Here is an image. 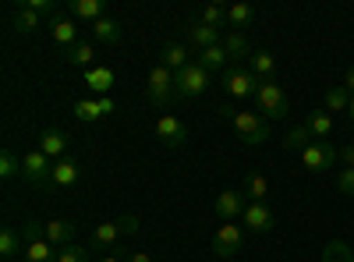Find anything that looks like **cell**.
Instances as JSON below:
<instances>
[{"instance_id":"9a60e30c","label":"cell","mask_w":354,"mask_h":262,"mask_svg":"<svg viewBox=\"0 0 354 262\" xmlns=\"http://www.w3.org/2000/svg\"><path fill=\"white\" fill-rule=\"evenodd\" d=\"M50 36H53L57 46H61V53H64L68 46H75V43H78V25H75V18L53 15V18H50Z\"/></svg>"},{"instance_id":"4dcf8cb0","label":"cell","mask_w":354,"mask_h":262,"mask_svg":"<svg viewBox=\"0 0 354 262\" xmlns=\"http://www.w3.org/2000/svg\"><path fill=\"white\" fill-rule=\"evenodd\" d=\"M283 145L290 153H305L308 145H312V131L305 128V124H294L290 131H287V138H283Z\"/></svg>"},{"instance_id":"f546056e","label":"cell","mask_w":354,"mask_h":262,"mask_svg":"<svg viewBox=\"0 0 354 262\" xmlns=\"http://www.w3.org/2000/svg\"><path fill=\"white\" fill-rule=\"evenodd\" d=\"M252 21H255V8L252 4H230L227 8V25L234 28V32H245Z\"/></svg>"},{"instance_id":"4fadbf2b","label":"cell","mask_w":354,"mask_h":262,"mask_svg":"<svg viewBox=\"0 0 354 262\" xmlns=\"http://www.w3.org/2000/svg\"><path fill=\"white\" fill-rule=\"evenodd\" d=\"M117 238H121V223H100V227H93V234H88V252H100V255H110V252H117L113 245H117Z\"/></svg>"},{"instance_id":"d6986e66","label":"cell","mask_w":354,"mask_h":262,"mask_svg":"<svg viewBox=\"0 0 354 262\" xmlns=\"http://www.w3.org/2000/svg\"><path fill=\"white\" fill-rule=\"evenodd\" d=\"M192 61H195V57H192V50H188L185 43H167V46H163V53H160V64H163V68H170L174 75L181 71V68H188Z\"/></svg>"},{"instance_id":"bcb514c9","label":"cell","mask_w":354,"mask_h":262,"mask_svg":"<svg viewBox=\"0 0 354 262\" xmlns=\"http://www.w3.org/2000/svg\"><path fill=\"white\" fill-rule=\"evenodd\" d=\"M347 118L354 121V96H351V106H347Z\"/></svg>"},{"instance_id":"4316f807","label":"cell","mask_w":354,"mask_h":262,"mask_svg":"<svg viewBox=\"0 0 354 262\" xmlns=\"http://www.w3.org/2000/svg\"><path fill=\"white\" fill-rule=\"evenodd\" d=\"M88 28H93V39L96 43H106V46H117V43H121V25H117L113 18H100V21H93V25H88Z\"/></svg>"},{"instance_id":"52a82bcc","label":"cell","mask_w":354,"mask_h":262,"mask_svg":"<svg viewBox=\"0 0 354 262\" xmlns=\"http://www.w3.org/2000/svg\"><path fill=\"white\" fill-rule=\"evenodd\" d=\"M21 178H25L28 185H36V188L53 185V160H50L46 153H39V149H28V153L21 156Z\"/></svg>"},{"instance_id":"e575fe53","label":"cell","mask_w":354,"mask_h":262,"mask_svg":"<svg viewBox=\"0 0 354 262\" xmlns=\"http://www.w3.org/2000/svg\"><path fill=\"white\" fill-rule=\"evenodd\" d=\"M351 106V93L344 89V85H333V89L326 93V113H344Z\"/></svg>"},{"instance_id":"f6af8a7d","label":"cell","mask_w":354,"mask_h":262,"mask_svg":"<svg viewBox=\"0 0 354 262\" xmlns=\"http://www.w3.org/2000/svg\"><path fill=\"white\" fill-rule=\"evenodd\" d=\"M100 262H124V252H121V248H117V252H110V255H103Z\"/></svg>"},{"instance_id":"ee69618b","label":"cell","mask_w":354,"mask_h":262,"mask_svg":"<svg viewBox=\"0 0 354 262\" xmlns=\"http://www.w3.org/2000/svg\"><path fill=\"white\" fill-rule=\"evenodd\" d=\"M344 89L354 96V64H351V68H347V75H344Z\"/></svg>"},{"instance_id":"cb8c5ba5","label":"cell","mask_w":354,"mask_h":262,"mask_svg":"<svg viewBox=\"0 0 354 262\" xmlns=\"http://www.w3.org/2000/svg\"><path fill=\"white\" fill-rule=\"evenodd\" d=\"M68 11H71V18L88 21V25L100 21V18H106V15H103V11H106V8H103V0H71Z\"/></svg>"},{"instance_id":"5bb4252c","label":"cell","mask_w":354,"mask_h":262,"mask_svg":"<svg viewBox=\"0 0 354 262\" xmlns=\"http://www.w3.org/2000/svg\"><path fill=\"white\" fill-rule=\"evenodd\" d=\"M245 206H248L245 191H223V195L213 202V209H216V216H220L223 223H234L238 216H245Z\"/></svg>"},{"instance_id":"3957f363","label":"cell","mask_w":354,"mask_h":262,"mask_svg":"<svg viewBox=\"0 0 354 262\" xmlns=\"http://www.w3.org/2000/svg\"><path fill=\"white\" fill-rule=\"evenodd\" d=\"M209 85H213V75L205 71L202 64H188L174 75V89H177V100H195L202 93H209Z\"/></svg>"},{"instance_id":"2e32d148","label":"cell","mask_w":354,"mask_h":262,"mask_svg":"<svg viewBox=\"0 0 354 262\" xmlns=\"http://www.w3.org/2000/svg\"><path fill=\"white\" fill-rule=\"evenodd\" d=\"M43 21H50V18H43L39 11L25 8V4H18V8L11 11V25H15V32H21V36H32V32H39Z\"/></svg>"},{"instance_id":"8fae6325","label":"cell","mask_w":354,"mask_h":262,"mask_svg":"<svg viewBox=\"0 0 354 262\" xmlns=\"http://www.w3.org/2000/svg\"><path fill=\"white\" fill-rule=\"evenodd\" d=\"M156 135H160V142L167 145V149H181V145L188 142V124L181 118H174V113H163V118L156 121Z\"/></svg>"},{"instance_id":"7c38bea8","label":"cell","mask_w":354,"mask_h":262,"mask_svg":"<svg viewBox=\"0 0 354 262\" xmlns=\"http://www.w3.org/2000/svg\"><path fill=\"white\" fill-rule=\"evenodd\" d=\"M241 241H245L241 227H238V223H223L216 234H213V252H216L220 259H234V255L241 252Z\"/></svg>"},{"instance_id":"484cf974","label":"cell","mask_w":354,"mask_h":262,"mask_svg":"<svg viewBox=\"0 0 354 262\" xmlns=\"http://www.w3.org/2000/svg\"><path fill=\"white\" fill-rule=\"evenodd\" d=\"M223 50L230 53V61H245L248 64V57L255 53L248 46V36L245 32H234V28H227V36H223Z\"/></svg>"},{"instance_id":"7402d4cb","label":"cell","mask_w":354,"mask_h":262,"mask_svg":"<svg viewBox=\"0 0 354 262\" xmlns=\"http://www.w3.org/2000/svg\"><path fill=\"white\" fill-rule=\"evenodd\" d=\"M93 61H96V50H93V43H85V39H78L75 46L64 50V64H71V68L88 71V68H96Z\"/></svg>"},{"instance_id":"8992f818","label":"cell","mask_w":354,"mask_h":262,"mask_svg":"<svg viewBox=\"0 0 354 262\" xmlns=\"http://www.w3.org/2000/svg\"><path fill=\"white\" fill-rule=\"evenodd\" d=\"M174 96H177V89H174V71L163 68V64H156V68L149 71V82H145V100L163 110V106H170Z\"/></svg>"},{"instance_id":"1f68e13d","label":"cell","mask_w":354,"mask_h":262,"mask_svg":"<svg viewBox=\"0 0 354 262\" xmlns=\"http://www.w3.org/2000/svg\"><path fill=\"white\" fill-rule=\"evenodd\" d=\"M21 252H25V248H21V234H18V230H15V227L0 230V255L15 259V255H21Z\"/></svg>"},{"instance_id":"d6a6232c","label":"cell","mask_w":354,"mask_h":262,"mask_svg":"<svg viewBox=\"0 0 354 262\" xmlns=\"http://www.w3.org/2000/svg\"><path fill=\"white\" fill-rule=\"evenodd\" d=\"M322 262H354V252H351V245H347V241L333 238L326 248H322Z\"/></svg>"},{"instance_id":"30bf717a","label":"cell","mask_w":354,"mask_h":262,"mask_svg":"<svg viewBox=\"0 0 354 262\" xmlns=\"http://www.w3.org/2000/svg\"><path fill=\"white\" fill-rule=\"evenodd\" d=\"M241 220H245V227L252 230V234H270V230L277 227V213L270 209V202H248Z\"/></svg>"},{"instance_id":"ac0fdd59","label":"cell","mask_w":354,"mask_h":262,"mask_svg":"<svg viewBox=\"0 0 354 262\" xmlns=\"http://www.w3.org/2000/svg\"><path fill=\"white\" fill-rule=\"evenodd\" d=\"M75 234H78V223H75V220H50V223H46V241H50L53 248L75 245Z\"/></svg>"},{"instance_id":"8d00e7d4","label":"cell","mask_w":354,"mask_h":262,"mask_svg":"<svg viewBox=\"0 0 354 262\" xmlns=\"http://www.w3.org/2000/svg\"><path fill=\"white\" fill-rule=\"evenodd\" d=\"M75 118L82 121V124H96L103 113H100V106H96V100H78L75 103Z\"/></svg>"},{"instance_id":"ab89813d","label":"cell","mask_w":354,"mask_h":262,"mask_svg":"<svg viewBox=\"0 0 354 262\" xmlns=\"http://www.w3.org/2000/svg\"><path fill=\"white\" fill-rule=\"evenodd\" d=\"M117 223H121V234H131V238L138 234V216H135V213H124Z\"/></svg>"},{"instance_id":"d4e9b609","label":"cell","mask_w":354,"mask_h":262,"mask_svg":"<svg viewBox=\"0 0 354 262\" xmlns=\"http://www.w3.org/2000/svg\"><path fill=\"white\" fill-rule=\"evenodd\" d=\"M39 153H46L50 160H64V153H68V135H64V131H57V128L43 131V138H39Z\"/></svg>"},{"instance_id":"603a6c76","label":"cell","mask_w":354,"mask_h":262,"mask_svg":"<svg viewBox=\"0 0 354 262\" xmlns=\"http://www.w3.org/2000/svg\"><path fill=\"white\" fill-rule=\"evenodd\" d=\"M113 82H117V75L110 71V68H88L85 71V85H88V89H93L96 96H110V89H113Z\"/></svg>"},{"instance_id":"7a4b0ae2","label":"cell","mask_w":354,"mask_h":262,"mask_svg":"<svg viewBox=\"0 0 354 262\" xmlns=\"http://www.w3.org/2000/svg\"><path fill=\"white\" fill-rule=\"evenodd\" d=\"M21 238H25V252L21 262H57V248L46 241V227L36 220L21 223Z\"/></svg>"},{"instance_id":"83f0119b","label":"cell","mask_w":354,"mask_h":262,"mask_svg":"<svg viewBox=\"0 0 354 262\" xmlns=\"http://www.w3.org/2000/svg\"><path fill=\"white\" fill-rule=\"evenodd\" d=\"M305 128L312 131V138H319V142H326L330 135H333V118L326 110H312L308 118H305Z\"/></svg>"},{"instance_id":"f35d334b","label":"cell","mask_w":354,"mask_h":262,"mask_svg":"<svg viewBox=\"0 0 354 262\" xmlns=\"http://www.w3.org/2000/svg\"><path fill=\"white\" fill-rule=\"evenodd\" d=\"M337 188H340V195L354 198V167H344V170L337 174Z\"/></svg>"},{"instance_id":"ba28073f","label":"cell","mask_w":354,"mask_h":262,"mask_svg":"<svg viewBox=\"0 0 354 262\" xmlns=\"http://www.w3.org/2000/svg\"><path fill=\"white\" fill-rule=\"evenodd\" d=\"M301 160H305V167L312 174H326V170H333L340 163V149L333 142H312L308 149L301 153Z\"/></svg>"},{"instance_id":"836d02e7","label":"cell","mask_w":354,"mask_h":262,"mask_svg":"<svg viewBox=\"0 0 354 262\" xmlns=\"http://www.w3.org/2000/svg\"><path fill=\"white\" fill-rule=\"evenodd\" d=\"M198 21H205V25H213V28H220V32H227V8H220V4H205L202 11H198Z\"/></svg>"},{"instance_id":"e0dca14e","label":"cell","mask_w":354,"mask_h":262,"mask_svg":"<svg viewBox=\"0 0 354 262\" xmlns=\"http://www.w3.org/2000/svg\"><path fill=\"white\" fill-rule=\"evenodd\" d=\"M78 178H82V167H78V160L75 156H64V160H57L53 163V188H75L78 185Z\"/></svg>"},{"instance_id":"d590c367","label":"cell","mask_w":354,"mask_h":262,"mask_svg":"<svg viewBox=\"0 0 354 262\" xmlns=\"http://www.w3.org/2000/svg\"><path fill=\"white\" fill-rule=\"evenodd\" d=\"M18 174H21V156L15 149H4L0 153V178L11 181V178H18Z\"/></svg>"},{"instance_id":"f1b7e54d","label":"cell","mask_w":354,"mask_h":262,"mask_svg":"<svg viewBox=\"0 0 354 262\" xmlns=\"http://www.w3.org/2000/svg\"><path fill=\"white\" fill-rule=\"evenodd\" d=\"M241 191H245V198H252V202H266V198H270V181H266L259 170H248Z\"/></svg>"},{"instance_id":"b9f144b4","label":"cell","mask_w":354,"mask_h":262,"mask_svg":"<svg viewBox=\"0 0 354 262\" xmlns=\"http://www.w3.org/2000/svg\"><path fill=\"white\" fill-rule=\"evenodd\" d=\"M340 163H344V167H354V142L340 149Z\"/></svg>"},{"instance_id":"5b68a950","label":"cell","mask_w":354,"mask_h":262,"mask_svg":"<svg viewBox=\"0 0 354 262\" xmlns=\"http://www.w3.org/2000/svg\"><path fill=\"white\" fill-rule=\"evenodd\" d=\"M220 82H223V89H227L234 100H248V96L255 100L259 85H262V82L252 75V68H248V64H230V68L220 75Z\"/></svg>"},{"instance_id":"44dd1931","label":"cell","mask_w":354,"mask_h":262,"mask_svg":"<svg viewBox=\"0 0 354 262\" xmlns=\"http://www.w3.org/2000/svg\"><path fill=\"white\" fill-rule=\"evenodd\" d=\"M195 64H202L209 75H216V71H227V68H230V53H227L223 43H220V46H209V50H198V53H195Z\"/></svg>"},{"instance_id":"7bdbcfd3","label":"cell","mask_w":354,"mask_h":262,"mask_svg":"<svg viewBox=\"0 0 354 262\" xmlns=\"http://www.w3.org/2000/svg\"><path fill=\"white\" fill-rule=\"evenodd\" d=\"M124 262H153L149 252H124Z\"/></svg>"},{"instance_id":"9c48e42d","label":"cell","mask_w":354,"mask_h":262,"mask_svg":"<svg viewBox=\"0 0 354 262\" xmlns=\"http://www.w3.org/2000/svg\"><path fill=\"white\" fill-rule=\"evenodd\" d=\"M223 36L227 32H220V28H213V25H205V21H188L185 25V39L192 43V50L198 53V50H209V46H220L223 43Z\"/></svg>"},{"instance_id":"74e56055","label":"cell","mask_w":354,"mask_h":262,"mask_svg":"<svg viewBox=\"0 0 354 262\" xmlns=\"http://www.w3.org/2000/svg\"><path fill=\"white\" fill-rule=\"evenodd\" d=\"M57 262H93V255L82 245H64V248H57Z\"/></svg>"},{"instance_id":"6da1fadb","label":"cell","mask_w":354,"mask_h":262,"mask_svg":"<svg viewBox=\"0 0 354 262\" xmlns=\"http://www.w3.org/2000/svg\"><path fill=\"white\" fill-rule=\"evenodd\" d=\"M220 113H227L234 131L241 135V142L248 145H262V142H270V121L262 118V113H248V110H234V106H223Z\"/></svg>"},{"instance_id":"277c9868","label":"cell","mask_w":354,"mask_h":262,"mask_svg":"<svg viewBox=\"0 0 354 262\" xmlns=\"http://www.w3.org/2000/svg\"><path fill=\"white\" fill-rule=\"evenodd\" d=\"M255 106H259V113H262L266 121H283L287 113H290V100H287V93L280 89L277 82H262L259 85Z\"/></svg>"},{"instance_id":"60d3db41","label":"cell","mask_w":354,"mask_h":262,"mask_svg":"<svg viewBox=\"0 0 354 262\" xmlns=\"http://www.w3.org/2000/svg\"><path fill=\"white\" fill-rule=\"evenodd\" d=\"M96 106H100V113H103V118H110V113H113V110H117V106H113V100H110V96H96Z\"/></svg>"},{"instance_id":"ffe728a7","label":"cell","mask_w":354,"mask_h":262,"mask_svg":"<svg viewBox=\"0 0 354 262\" xmlns=\"http://www.w3.org/2000/svg\"><path fill=\"white\" fill-rule=\"evenodd\" d=\"M248 68H252V75L259 82H277V57L270 50H255L248 57Z\"/></svg>"}]
</instances>
